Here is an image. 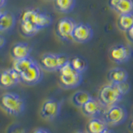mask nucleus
<instances>
[{
  "label": "nucleus",
  "instance_id": "nucleus-1",
  "mask_svg": "<svg viewBox=\"0 0 133 133\" xmlns=\"http://www.w3.org/2000/svg\"><path fill=\"white\" fill-rule=\"evenodd\" d=\"M0 106L8 115L18 116L25 110V101L20 95L14 92L4 93L0 98Z\"/></svg>",
  "mask_w": 133,
  "mask_h": 133
},
{
  "label": "nucleus",
  "instance_id": "nucleus-2",
  "mask_svg": "<svg viewBox=\"0 0 133 133\" xmlns=\"http://www.w3.org/2000/svg\"><path fill=\"white\" fill-rule=\"evenodd\" d=\"M58 72L60 84L65 89L76 88L82 82V74L76 72L71 66L70 62L62 66Z\"/></svg>",
  "mask_w": 133,
  "mask_h": 133
},
{
  "label": "nucleus",
  "instance_id": "nucleus-3",
  "mask_svg": "<svg viewBox=\"0 0 133 133\" xmlns=\"http://www.w3.org/2000/svg\"><path fill=\"white\" fill-rule=\"evenodd\" d=\"M123 96L124 94L121 90L119 85L111 83V84L104 86L100 90L98 100L103 106L109 107L115 104H118V102L122 99Z\"/></svg>",
  "mask_w": 133,
  "mask_h": 133
},
{
  "label": "nucleus",
  "instance_id": "nucleus-4",
  "mask_svg": "<svg viewBox=\"0 0 133 133\" xmlns=\"http://www.w3.org/2000/svg\"><path fill=\"white\" fill-rule=\"evenodd\" d=\"M69 61V57L66 54L47 53L41 57L40 66L48 72H56Z\"/></svg>",
  "mask_w": 133,
  "mask_h": 133
},
{
  "label": "nucleus",
  "instance_id": "nucleus-5",
  "mask_svg": "<svg viewBox=\"0 0 133 133\" xmlns=\"http://www.w3.org/2000/svg\"><path fill=\"white\" fill-rule=\"evenodd\" d=\"M127 110L123 106L115 104L108 107L102 116L108 126H117L122 124L127 119Z\"/></svg>",
  "mask_w": 133,
  "mask_h": 133
},
{
  "label": "nucleus",
  "instance_id": "nucleus-6",
  "mask_svg": "<svg viewBox=\"0 0 133 133\" xmlns=\"http://www.w3.org/2000/svg\"><path fill=\"white\" fill-rule=\"evenodd\" d=\"M21 19L31 21L39 29L47 28L52 23L51 16L35 9H28L24 11Z\"/></svg>",
  "mask_w": 133,
  "mask_h": 133
},
{
  "label": "nucleus",
  "instance_id": "nucleus-7",
  "mask_svg": "<svg viewBox=\"0 0 133 133\" xmlns=\"http://www.w3.org/2000/svg\"><path fill=\"white\" fill-rule=\"evenodd\" d=\"M43 77V68H41L40 64L35 62L31 66L24 71L23 72L20 73V80L24 84L29 86L36 85L39 83Z\"/></svg>",
  "mask_w": 133,
  "mask_h": 133
},
{
  "label": "nucleus",
  "instance_id": "nucleus-8",
  "mask_svg": "<svg viewBox=\"0 0 133 133\" xmlns=\"http://www.w3.org/2000/svg\"><path fill=\"white\" fill-rule=\"evenodd\" d=\"M62 103L57 99L50 98L43 102L40 110V115L43 119L53 121L61 113Z\"/></svg>",
  "mask_w": 133,
  "mask_h": 133
},
{
  "label": "nucleus",
  "instance_id": "nucleus-9",
  "mask_svg": "<svg viewBox=\"0 0 133 133\" xmlns=\"http://www.w3.org/2000/svg\"><path fill=\"white\" fill-rule=\"evenodd\" d=\"M132 50L131 47L125 44H116L113 46L109 52L110 58L115 63L122 64L131 59Z\"/></svg>",
  "mask_w": 133,
  "mask_h": 133
},
{
  "label": "nucleus",
  "instance_id": "nucleus-10",
  "mask_svg": "<svg viewBox=\"0 0 133 133\" xmlns=\"http://www.w3.org/2000/svg\"><path fill=\"white\" fill-rule=\"evenodd\" d=\"M77 23L71 18H63L59 20L57 25V34L65 41L72 40V32Z\"/></svg>",
  "mask_w": 133,
  "mask_h": 133
},
{
  "label": "nucleus",
  "instance_id": "nucleus-11",
  "mask_svg": "<svg viewBox=\"0 0 133 133\" xmlns=\"http://www.w3.org/2000/svg\"><path fill=\"white\" fill-rule=\"evenodd\" d=\"M93 37V30L89 24L79 23L76 24L73 32L72 40L79 43H85L89 42Z\"/></svg>",
  "mask_w": 133,
  "mask_h": 133
},
{
  "label": "nucleus",
  "instance_id": "nucleus-12",
  "mask_svg": "<svg viewBox=\"0 0 133 133\" xmlns=\"http://www.w3.org/2000/svg\"><path fill=\"white\" fill-rule=\"evenodd\" d=\"M105 107L98 99L91 97L82 107V111L85 116L89 117H101L106 111Z\"/></svg>",
  "mask_w": 133,
  "mask_h": 133
},
{
  "label": "nucleus",
  "instance_id": "nucleus-13",
  "mask_svg": "<svg viewBox=\"0 0 133 133\" xmlns=\"http://www.w3.org/2000/svg\"><path fill=\"white\" fill-rule=\"evenodd\" d=\"M21 82L20 74L14 68H9L0 72V87L4 89H9Z\"/></svg>",
  "mask_w": 133,
  "mask_h": 133
},
{
  "label": "nucleus",
  "instance_id": "nucleus-14",
  "mask_svg": "<svg viewBox=\"0 0 133 133\" xmlns=\"http://www.w3.org/2000/svg\"><path fill=\"white\" fill-rule=\"evenodd\" d=\"M108 4L119 14H133V0H109Z\"/></svg>",
  "mask_w": 133,
  "mask_h": 133
},
{
  "label": "nucleus",
  "instance_id": "nucleus-15",
  "mask_svg": "<svg viewBox=\"0 0 133 133\" xmlns=\"http://www.w3.org/2000/svg\"><path fill=\"white\" fill-rule=\"evenodd\" d=\"M32 48L30 45L27 43H18L12 48L11 54L14 60L22 59L28 57H30Z\"/></svg>",
  "mask_w": 133,
  "mask_h": 133
},
{
  "label": "nucleus",
  "instance_id": "nucleus-16",
  "mask_svg": "<svg viewBox=\"0 0 133 133\" xmlns=\"http://www.w3.org/2000/svg\"><path fill=\"white\" fill-rule=\"evenodd\" d=\"M108 129V125L102 117L91 118L87 126V131L88 133H102Z\"/></svg>",
  "mask_w": 133,
  "mask_h": 133
},
{
  "label": "nucleus",
  "instance_id": "nucleus-17",
  "mask_svg": "<svg viewBox=\"0 0 133 133\" xmlns=\"http://www.w3.org/2000/svg\"><path fill=\"white\" fill-rule=\"evenodd\" d=\"M16 24L15 16L8 12H0V31H9Z\"/></svg>",
  "mask_w": 133,
  "mask_h": 133
},
{
  "label": "nucleus",
  "instance_id": "nucleus-18",
  "mask_svg": "<svg viewBox=\"0 0 133 133\" xmlns=\"http://www.w3.org/2000/svg\"><path fill=\"white\" fill-rule=\"evenodd\" d=\"M108 79L114 84L126 82L128 79V72L124 68H115L111 69L108 73Z\"/></svg>",
  "mask_w": 133,
  "mask_h": 133
},
{
  "label": "nucleus",
  "instance_id": "nucleus-19",
  "mask_svg": "<svg viewBox=\"0 0 133 133\" xmlns=\"http://www.w3.org/2000/svg\"><path fill=\"white\" fill-rule=\"evenodd\" d=\"M36 61L31 57H28L22 59H17L14 62V66L12 68L17 71L19 74L26 71L29 66H31Z\"/></svg>",
  "mask_w": 133,
  "mask_h": 133
},
{
  "label": "nucleus",
  "instance_id": "nucleus-20",
  "mask_svg": "<svg viewBox=\"0 0 133 133\" xmlns=\"http://www.w3.org/2000/svg\"><path fill=\"white\" fill-rule=\"evenodd\" d=\"M20 28H21L22 33L24 36H27V37H31V36L35 35L36 33H37L40 30V29L37 28L34 23H32L31 21L24 20V19H21Z\"/></svg>",
  "mask_w": 133,
  "mask_h": 133
},
{
  "label": "nucleus",
  "instance_id": "nucleus-21",
  "mask_svg": "<svg viewBox=\"0 0 133 133\" xmlns=\"http://www.w3.org/2000/svg\"><path fill=\"white\" fill-rule=\"evenodd\" d=\"M70 64L72 66V68L76 71V72L82 74L83 72H86L87 69V62L84 57L80 56H76L72 57V59H70Z\"/></svg>",
  "mask_w": 133,
  "mask_h": 133
},
{
  "label": "nucleus",
  "instance_id": "nucleus-22",
  "mask_svg": "<svg viewBox=\"0 0 133 133\" xmlns=\"http://www.w3.org/2000/svg\"><path fill=\"white\" fill-rule=\"evenodd\" d=\"M117 24L121 30L127 32L133 26V14H120Z\"/></svg>",
  "mask_w": 133,
  "mask_h": 133
},
{
  "label": "nucleus",
  "instance_id": "nucleus-23",
  "mask_svg": "<svg viewBox=\"0 0 133 133\" xmlns=\"http://www.w3.org/2000/svg\"><path fill=\"white\" fill-rule=\"evenodd\" d=\"M58 11L68 14L73 10L76 5V0H54Z\"/></svg>",
  "mask_w": 133,
  "mask_h": 133
},
{
  "label": "nucleus",
  "instance_id": "nucleus-24",
  "mask_svg": "<svg viewBox=\"0 0 133 133\" xmlns=\"http://www.w3.org/2000/svg\"><path fill=\"white\" fill-rule=\"evenodd\" d=\"M91 98V97L88 92L84 91H78L77 92H75L72 96V102L75 106L82 107Z\"/></svg>",
  "mask_w": 133,
  "mask_h": 133
},
{
  "label": "nucleus",
  "instance_id": "nucleus-25",
  "mask_svg": "<svg viewBox=\"0 0 133 133\" xmlns=\"http://www.w3.org/2000/svg\"><path fill=\"white\" fill-rule=\"evenodd\" d=\"M7 133H27V130L19 124H14L8 127Z\"/></svg>",
  "mask_w": 133,
  "mask_h": 133
},
{
  "label": "nucleus",
  "instance_id": "nucleus-26",
  "mask_svg": "<svg viewBox=\"0 0 133 133\" xmlns=\"http://www.w3.org/2000/svg\"><path fill=\"white\" fill-rule=\"evenodd\" d=\"M32 133H52V132L50 131L48 129H46V128H43V127H40V128L36 129V130Z\"/></svg>",
  "mask_w": 133,
  "mask_h": 133
},
{
  "label": "nucleus",
  "instance_id": "nucleus-27",
  "mask_svg": "<svg viewBox=\"0 0 133 133\" xmlns=\"http://www.w3.org/2000/svg\"><path fill=\"white\" fill-rule=\"evenodd\" d=\"M127 35L128 39L130 40L131 43H133V26L127 32Z\"/></svg>",
  "mask_w": 133,
  "mask_h": 133
},
{
  "label": "nucleus",
  "instance_id": "nucleus-28",
  "mask_svg": "<svg viewBox=\"0 0 133 133\" xmlns=\"http://www.w3.org/2000/svg\"><path fill=\"white\" fill-rule=\"evenodd\" d=\"M6 44V39L3 36L0 35V49L3 48Z\"/></svg>",
  "mask_w": 133,
  "mask_h": 133
},
{
  "label": "nucleus",
  "instance_id": "nucleus-29",
  "mask_svg": "<svg viewBox=\"0 0 133 133\" xmlns=\"http://www.w3.org/2000/svg\"><path fill=\"white\" fill-rule=\"evenodd\" d=\"M7 0H0V8H2L3 7L5 6Z\"/></svg>",
  "mask_w": 133,
  "mask_h": 133
},
{
  "label": "nucleus",
  "instance_id": "nucleus-30",
  "mask_svg": "<svg viewBox=\"0 0 133 133\" xmlns=\"http://www.w3.org/2000/svg\"><path fill=\"white\" fill-rule=\"evenodd\" d=\"M129 127H130L131 129V131H133V119L131 121V122H130V125H129Z\"/></svg>",
  "mask_w": 133,
  "mask_h": 133
},
{
  "label": "nucleus",
  "instance_id": "nucleus-31",
  "mask_svg": "<svg viewBox=\"0 0 133 133\" xmlns=\"http://www.w3.org/2000/svg\"><path fill=\"white\" fill-rule=\"evenodd\" d=\"M102 133H115V132H114V131H111V130H108V129H107V131H105L102 132Z\"/></svg>",
  "mask_w": 133,
  "mask_h": 133
},
{
  "label": "nucleus",
  "instance_id": "nucleus-32",
  "mask_svg": "<svg viewBox=\"0 0 133 133\" xmlns=\"http://www.w3.org/2000/svg\"><path fill=\"white\" fill-rule=\"evenodd\" d=\"M77 133H85V132H82V131H78V132H77Z\"/></svg>",
  "mask_w": 133,
  "mask_h": 133
},
{
  "label": "nucleus",
  "instance_id": "nucleus-33",
  "mask_svg": "<svg viewBox=\"0 0 133 133\" xmlns=\"http://www.w3.org/2000/svg\"><path fill=\"white\" fill-rule=\"evenodd\" d=\"M0 12H1V11H0Z\"/></svg>",
  "mask_w": 133,
  "mask_h": 133
}]
</instances>
